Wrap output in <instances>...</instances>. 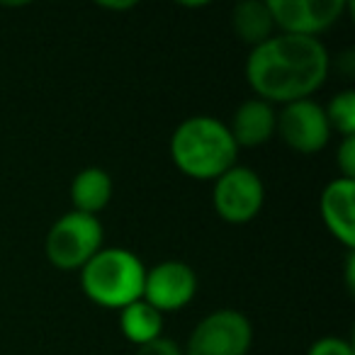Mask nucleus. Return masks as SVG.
<instances>
[{"mask_svg": "<svg viewBox=\"0 0 355 355\" xmlns=\"http://www.w3.org/2000/svg\"><path fill=\"white\" fill-rule=\"evenodd\" d=\"M146 266L129 248L103 246L83 268L80 287L85 297L105 309H124L132 302L141 300Z\"/></svg>", "mask_w": 355, "mask_h": 355, "instance_id": "obj_3", "label": "nucleus"}, {"mask_svg": "<svg viewBox=\"0 0 355 355\" xmlns=\"http://www.w3.org/2000/svg\"><path fill=\"white\" fill-rule=\"evenodd\" d=\"M105 243L100 217L83 212H66L51 224L44 239L46 261L59 270H80Z\"/></svg>", "mask_w": 355, "mask_h": 355, "instance_id": "obj_4", "label": "nucleus"}, {"mask_svg": "<svg viewBox=\"0 0 355 355\" xmlns=\"http://www.w3.org/2000/svg\"><path fill=\"white\" fill-rule=\"evenodd\" d=\"M268 8L277 32L319 40L343 17L348 0H268Z\"/></svg>", "mask_w": 355, "mask_h": 355, "instance_id": "obj_8", "label": "nucleus"}, {"mask_svg": "<svg viewBox=\"0 0 355 355\" xmlns=\"http://www.w3.org/2000/svg\"><path fill=\"white\" fill-rule=\"evenodd\" d=\"M331 132L340 137H355V90H340L324 105Z\"/></svg>", "mask_w": 355, "mask_h": 355, "instance_id": "obj_15", "label": "nucleus"}, {"mask_svg": "<svg viewBox=\"0 0 355 355\" xmlns=\"http://www.w3.org/2000/svg\"><path fill=\"white\" fill-rule=\"evenodd\" d=\"M119 331L137 348L146 345L163 336V314L153 309L148 302L137 300L119 309Z\"/></svg>", "mask_w": 355, "mask_h": 355, "instance_id": "obj_14", "label": "nucleus"}, {"mask_svg": "<svg viewBox=\"0 0 355 355\" xmlns=\"http://www.w3.org/2000/svg\"><path fill=\"white\" fill-rule=\"evenodd\" d=\"M329 71L331 56L324 42L282 32L253 46L246 59V80L253 95L280 107L311 98L326 83Z\"/></svg>", "mask_w": 355, "mask_h": 355, "instance_id": "obj_1", "label": "nucleus"}, {"mask_svg": "<svg viewBox=\"0 0 355 355\" xmlns=\"http://www.w3.org/2000/svg\"><path fill=\"white\" fill-rule=\"evenodd\" d=\"M275 134L282 139L287 148L302 156H311L329 146L331 127L326 119L324 105L316 100H295L277 110V129Z\"/></svg>", "mask_w": 355, "mask_h": 355, "instance_id": "obj_7", "label": "nucleus"}, {"mask_svg": "<svg viewBox=\"0 0 355 355\" xmlns=\"http://www.w3.org/2000/svg\"><path fill=\"white\" fill-rule=\"evenodd\" d=\"M321 222L329 234L345 248L355 251V180L334 178L319 195Z\"/></svg>", "mask_w": 355, "mask_h": 355, "instance_id": "obj_10", "label": "nucleus"}, {"mask_svg": "<svg viewBox=\"0 0 355 355\" xmlns=\"http://www.w3.org/2000/svg\"><path fill=\"white\" fill-rule=\"evenodd\" d=\"M266 205L263 178L248 166H232L212 183V207L222 222L248 224L261 214Z\"/></svg>", "mask_w": 355, "mask_h": 355, "instance_id": "obj_6", "label": "nucleus"}, {"mask_svg": "<svg viewBox=\"0 0 355 355\" xmlns=\"http://www.w3.org/2000/svg\"><path fill=\"white\" fill-rule=\"evenodd\" d=\"M306 355H355V350L353 343L340 338V336H324L309 345Z\"/></svg>", "mask_w": 355, "mask_h": 355, "instance_id": "obj_16", "label": "nucleus"}, {"mask_svg": "<svg viewBox=\"0 0 355 355\" xmlns=\"http://www.w3.org/2000/svg\"><path fill=\"white\" fill-rule=\"evenodd\" d=\"M100 8H105V10H132V8H137V3H100Z\"/></svg>", "mask_w": 355, "mask_h": 355, "instance_id": "obj_20", "label": "nucleus"}, {"mask_svg": "<svg viewBox=\"0 0 355 355\" xmlns=\"http://www.w3.org/2000/svg\"><path fill=\"white\" fill-rule=\"evenodd\" d=\"M232 30L243 44L253 46L263 44L275 35V22H272L268 0H241L232 10Z\"/></svg>", "mask_w": 355, "mask_h": 355, "instance_id": "obj_13", "label": "nucleus"}, {"mask_svg": "<svg viewBox=\"0 0 355 355\" xmlns=\"http://www.w3.org/2000/svg\"><path fill=\"white\" fill-rule=\"evenodd\" d=\"M253 345V324L243 311L224 306L214 309L195 324L185 355H248Z\"/></svg>", "mask_w": 355, "mask_h": 355, "instance_id": "obj_5", "label": "nucleus"}, {"mask_svg": "<svg viewBox=\"0 0 355 355\" xmlns=\"http://www.w3.org/2000/svg\"><path fill=\"white\" fill-rule=\"evenodd\" d=\"M227 127L239 148H258L275 137L277 110L261 98H248L234 110Z\"/></svg>", "mask_w": 355, "mask_h": 355, "instance_id": "obj_11", "label": "nucleus"}, {"mask_svg": "<svg viewBox=\"0 0 355 355\" xmlns=\"http://www.w3.org/2000/svg\"><path fill=\"white\" fill-rule=\"evenodd\" d=\"M345 287L348 292L355 290V253L348 251V258H345Z\"/></svg>", "mask_w": 355, "mask_h": 355, "instance_id": "obj_19", "label": "nucleus"}, {"mask_svg": "<svg viewBox=\"0 0 355 355\" xmlns=\"http://www.w3.org/2000/svg\"><path fill=\"white\" fill-rule=\"evenodd\" d=\"M137 355H185V353H183V345H178L168 336H161V338L151 340V343L139 345Z\"/></svg>", "mask_w": 355, "mask_h": 355, "instance_id": "obj_18", "label": "nucleus"}, {"mask_svg": "<svg viewBox=\"0 0 355 355\" xmlns=\"http://www.w3.org/2000/svg\"><path fill=\"white\" fill-rule=\"evenodd\" d=\"M336 166L340 178L355 180V137H340V144L336 148Z\"/></svg>", "mask_w": 355, "mask_h": 355, "instance_id": "obj_17", "label": "nucleus"}, {"mask_svg": "<svg viewBox=\"0 0 355 355\" xmlns=\"http://www.w3.org/2000/svg\"><path fill=\"white\" fill-rule=\"evenodd\" d=\"M171 161L183 175L214 183L224 171L236 166L239 146L224 122L212 114H193L171 134Z\"/></svg>", "mask_w": 355, "mask_h": 355, "instance_id": "obj_2", "label": "nucleus"}, {"mask_svg": "<svg viewBox=\"0 0 355 355\" xmlns=\"http://www.w3.org/2000/svg\"><path fill=\"white\" fill-rule=\"evenodd\" d=\"M112 195H114L112 175L100 166L83 168V171L76 173V178L71 180V202H73V212L98 217L110 205Z\"/></svg>", "mask_w": 355, "mask_h": 355, "instance_id": "obj_12", "label": "nucleus"}, {"mask_svg": "<svg viewBox=\"0 0 355 355\" xmlns=\"http://www.w3.org/2000/svg\"><path fill=\"white\" fill-rule=\"evenodd\" d=\"M198 272L183 261H163L146 268L141 300L161 314L180 311L198 295Z\"/></svg>", "mask_w": 355, "mask_h": 355, "instance_id": "obj_9", "label": "nucleus"}]
</instances>
